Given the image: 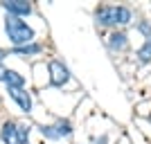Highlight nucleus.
<instances>
[{
  "label": "nucleus",
  "mask_w": 151,
  "mask_h": 144,
  "mask_svg": "<svg viewBox=\"0 0 151 144\" xmlns=\"http://www.w3.org/2000/svg\"><path fill=\"white\" fill-rule=\"evenodd\" d=\"M9 95H12V99L16 101L25 113L32 110V97H29V92H27L25 88H9Z\"/></svg>",
  "instance_id": "obj_7"
},
{
  "label": "nucleus",
  "mask_w": 151,
  "mask_h": 144,
  "mask_svg": "<svg viewBox=\"0 0 151 144\" xmlns=\"http://www.w3.org/2000/svg\"><path fill=\"white\" fill-rule=\"evenodd\" d=\"M2 7L7 9V14H12V16H27L32 11V5L29 2H23V0H7L2 2Z\"/></svg>",
  "instance_id": "obj_6"
},
{
  "label": "nucleus",
  "mask_w": 151,
  "mask_h": 144,
  "mask_svg": "<svg viewBox=\"0 0 151 144\" xmlns=\"http://www.w3.org/2000/svg\"><path fill=\"white\" fill-rule=\"evenodd\" d=\"M95 16H97V23H101V25H126L131 20V9L117 5H104L97 7Z\"/></svg>",
  "instance_id": "obj_2"
},
{
  "label": "nucleus",
  "mask_w": 151,
  "mask_h": 144,
  "mask_svg": "<svg viewBox=\"0 0 151 144\" xmlns=\"http://www.w3.org/2000/svg\"><path fill=\"white\" fill-rule=\"evenodd\" d=\"M138 57H140V61H149L151 59V36H147V43L140 47Z\"/></svg>",
  "instance_id": "obj_9"
},
{
  "label": "nucleus",
  "mask_w": 151,
  "mask_h": 144,
  "mask_svg": "<svg viewBox=\"0 0 151 144\" xmlns=\"http://www.w3.org/2000/svg\"><path fill=\"white\" fill-rule=\"evenodd\" d=\"M0 81H5L9 88H23L25 86V77L18 75L16 70H9L5 65H0Z\"/></svg>",
  "instance_id": "obj_5"
},
{
  "label": "nucleus",
  "mask_w": 151,
  "mask_h": 144,
  "mask_svg": "<svg viewBox=\"0 0 151 144\" xmlns=\"http://www.w3.org/2000/svg\"><path fill=\"white\" fill-rule=\"evenodd\" d=\"M47 70H50V81H52V86H63V83L70 79L68 68H65L61 61H50Z\"/></svg>",
  "instance_id": "obj_4"
},
{
  "label": "nucleus",
  "mask_w": 151,
  "mask_h": 144,
  "mask_svg": "<svg viewBox=\"0 0 151 144\" xmlns=\"http://www.w3.org/2000/svg\"><path fill=\"white\" fill-rule=\"evenodd\" d=\"M2 142L5 144H27V131L23 126H16L14 122L2 124Z\"/></svg>",
  "instance_id": "obj_3"
},
{
  "label": "nucleus",
  "mask_w": 151,
  "mask_h": 144,
  "mask_svg": "<svg viewBox=\"0 0 151 144\" xmlns=\"http://www.w3.org/2000/svg\"><path fill=\"white\" fill-rule=\"evenodd\" d=\"M2 59H5V52H2V50H0V61H2Z\"/></svg>",
  "instance_id": "obj_11"
},
{
  "label": "nucleus",
  "mask_w": 151,
  "mask_h": 144,
  "mask_svg": "<svg viewBox=\"0 0 151 144\" xmlns=\"http://www.w3.org/2000/svg\"><path fill=\"white\" fill-rule=\"evenodd\" d=\"M16 54H36V52H41V47H38V45H23V47H16Z\"/></svg>",
  "instance_id": "obj_10"
},
{
  "label": "nucleus",
  "mask_w": 151,
  "mask_h": 144,
  "mask_svg": "<svg viewBox=\"0 0 151 144\" xmlns=\"http://www.w3.org/2000/svg\"><path fill=\"white\" fill-rule=\"evenodd\" d=\"M126 34H122V32H115V34H111V41H108V45H111V50H124L126 47Z\"/></svg>",
  "instance_id": "obj_8"
},
{
  "label": "nucleus",
  "mask_w": 151,
  "mask_h": 144,
  "mask_svg": "<svg viewBox=\"0 0 151 144\" xmlns=\"http://www.w3.org/2000/svg\"><path fill=\"white\" fill-rule=\"evenodd\" d=\"M5 32H7L9 41H12L16 47L27 45V43L34 41V29H32L27 23H23L18 16H12V14H7V18H5Z\"/></svg>",
  "instance_id": "obj_1"
}]
</instances>
